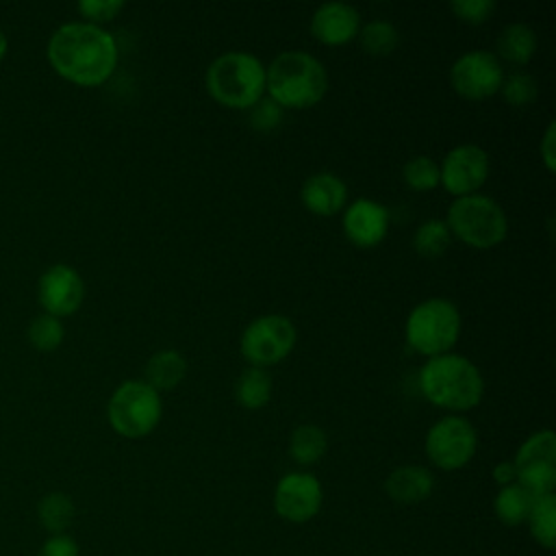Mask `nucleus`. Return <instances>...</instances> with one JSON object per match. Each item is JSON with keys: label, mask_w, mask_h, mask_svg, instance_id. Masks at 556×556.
Segmentation results:
<instances>
[{"label": "nucleus", "mask_w": 556, "mask_h": 556, "mask_svg": "<svg viewBox=\"0 0 556 556\" xmlns=\"http://www.w3.org/2000/svg\"><path fill=\"white\" fill-rule=\"evenodd\" d=\"M298 339L295 326L289 317L269 313L252 319L239 341L241 356L252 365V367H267L276 365L282 358L289 356Z\"/></svg>", "instance_id": "nucleus-8"}, {"label": "nucleus", "mask_w": 556, "mask_h": 556, "mask_svg": "<svg viewBox=\"0 0 556 556\" xmlns=\"http://www.w3.org/2000/svg\"><path fill=\"white\" fill-rule=\"evenodd\" d=\"M534 495H530L523 486H519L517 482L506 484L497 491L493 508H495V517L504 523V526H519L523 521H528V515L532 510L534 504Z\"/></svg>", "instance_id": "nucleus-21"}, {"label": "nucleus", "mask_w": 556, "mask_h": 556, "mask_svg": "<svg viewBox=\"0 0 556 556\" xmlns=\"http://www.w3.org/2000/svg\"><path fill=\"white\" fill-rule=\"evenodd\" d=\"M163 415L159 391L143 380L122 382L106 404L111 428L124 439H141L150 434Z\"/></svg>", "instance_id": "nucleus-7"}, {"label": "nucleus", "mask_w": 556, "mask_h": 556, "mask_svg": "<svg viewBox=\"0 0 556 556\" xmlns=\"http://www.w3.org/2000/svg\"><path fill=\"white\" fill-rule=\"evenodd\" d=\"M460 334V313L445 298L419 302L406 317V343L428 358L445 354Z\"/></svg>", "instance_id": "nucleus-6"}, {"label": "nucleus", "mask_w": 556, "mask_h": 556, "mask_svg": "<svg viewBox=\"0 0 556 556\" xmlns=\"http://www.w3.org/2000/svg\"><path fill=\"white\" fill-rule=\"evenodd\" d=\"M235 397L248 410L263 408L271 397V376L263 367H248L235 382Z\"/></svg>", "instance_id": "nucleus-20"}, {"label": "nucleus", "mask_w": 556, "mask_h": 556, "mask_svg": "<svg viewBox=\"0 0 556 556\" xmlns=\"http://www.w3.org/2000/svg\"><path fill=\"white\" fill-rule=\"evenodd\" d=\"M124 9L122 0H80L78 13L85 22L100 26L102 22H111Z\"/></svg>", "instance_id": "nucleus-33"}, {"label": "nucleus", "mask_w": 556, "mask_h": 556, "mask_svg": "<svg viewBox=\"0 0 556 556\" xmlns=\"http://www.w3.org/2000/svg\"><path fill=\"white\" fill-rule=\"evenodd\" d=\"M343 232L358 248H376L389 232V211L376 200L358 198L343 213Z\"/></svg>", "instance_id": "nucleus-14"}, {"label": "nucleus", "mask_w": 556, "mask_h": 556, "mask_svg": "<svg viewBox=\"0 0 556 556\" xmlns=\"http://www.w3.org/2000/svg\"><path fill=\"white\" fill-rule=\"evenodd\" d=\"M206 89L228 109H250L263 98L265 65L258 56L241 50L219 54L206 70Z\"/></svg>", "instance_id": "nucleus-4"}, {"label": "nucleus", "mask_w": 556, "mask_h": 556, "mask_svg": "<svg viewBox=\"0 0 556 556\" xmlns=\"http://www.w3.org/2000/svg\"><path fill=\"white\" fill-rule=\"evenodd\" d=\"M37 556H80V549L70 534H50L41 543Z\"/></svg>", "instance_id": "nucleus-34"}, {"label": "nucleus", "mask_w": 556, "mask_h": 556, "mask_svg": "<svg viewBox=\"0 0 556 556\" xmlns=\"http://www.w3.org/2000/svg\"><path fill=\"white\" fill-rule=\"evenodd\" d=\"M402 178L413 191H430L439 185V163L426 154L413 156L402 167Z\"/></svg>", "instance_id": "nucleus-29"}, {"label": "nucleus", "mask_w": 556, "mask_h": 556, "mask_svg": "<svg viewBox=\"0 0 556 556\" xmlns=\"http://www.w3.org/2000/svg\"><path fill=\"white\" fill-rule=\"evenodd\" d=\"M302 204L315 215H337L348 200L345 182L332 172H317L308 176L300 189Z\"/></svg>", "instance_id": "nucleus-16"}, {"label": "nucleus", "mask_w": 556, "mask_h": 556, "mask_svg": "<svg viewBox=\"0 0 556 556\" xmlns=\"http://www.w3.org/2000/svg\"><path fill=\"white\" fill-rule=\"evenodd\" d=\"M502 80V63L493 52L486 50H469L460 54L450 70L454 91L469 100H482L497 93Z\"/></svg>", "instance_id": "nucleus-10"}, {"label": "nucleus", "mask_w": 556, "mask_h": 556, "mask_svg": "<svg viewBox=\"0 0 556 556\" xmlns=\"http://www.w3.org/2000/svg\"><path fill=\"white\" fill-rule=\"evenodd\" d=\"M187 361L176 350H159L146 363V380L154 391H169L182 382Z\"/></svg>", "instance_id": "nucleus-18"}, {"label": "nucleus", "mask_w": 556, "mask_h": 556, "mask_svg": "<svg viewBox=\"0 0 556 556\" xmlns=\"http://www.w3.org/2000/svg\"><path fill=\"white\" fill-rule=\"evenodd\" d=\"M37 298L43 313L59 319L70 317L80 308L85 300V282L72 265L56 263L39 276Z\"/></svg>", "instance_id": "nucleus-13"}, {"label": "nucleus", "mask_w": 556, "mask_h": 556, "mask_svg": "<svg viewBox=\"0 0 556 556\" xmlns=\"http://www.w3.org/2000/svg\"><path fill=\"white\" fill-rule=\"evenodd\" d=\"M489 154L476 143H463L452 148L439 165L441 185L447 193L463 198L478 191L489 176Z\"/></svg>", "instance_id": "nucleus-11"}, {"label": "nucleus", "mask_w": 556, "mask_h": 556, "mask_svg": "<svg viewBox=\"0 0 556 556\" xmlns=\"http://www.w3.org/2000/svg\"><path fill=\"white\" fill-rule=\"evenodd\" d=\"M539 463H552L556 465V437L549 428L532 432L521 447L517 450L513 465L526 467V465H539Z\"/></svg>", "instance_id": "nucleus-26"}, {"label": "nucleus", "mask_w": 556, "mask_h": 556, "mask_svg": "<svg viewBox=\"0 0 556 556\" xmlns=\"http://www.w3.org/2000/svg\"><path fill=\"white\" fill-rule=\"evenodd\" d=\"M528 523L534 541L545 549H554L556 545V495L554 493L541 495L534 500L532 510L528 515Z\"/></svg>", "instance_id": "nucleus-24"}, {"label": "nucleus", "mask_w": 556, "mask_h": 556, "mask_svg": "<svg viewBox=\"0 0 556 556\" xmlns=\"http://www.w3.org/2000/svg\"><path fill=\"white\" fill-rule=\"evenodd\" d=\"M554 143H556V124L549 122L547 128H545V135L541 139V159H543V165L547 167V172H554L556 169V150H554Z\"/></svg>", "instance_id": "nucleus-35"}, {"label": "nucleus", "mask_w": 556, "mask_h": 556, "mask_svg": "<svg viewBox=\"0 0 556 556\" xmlns=\"http://www.w3.org/2000/svg\"><path fill=\"white\" fill-rule=\"evenodd\" d=\"M417 384L430 404L452 413L478 406L484 391L480 369L467 356L452 352L428 358L419 369Z\"/></svg>", "instance_id": "nucleus-2"}, {"label": "nucleus", "mask_w": 556, "mask_h": 556, "mask_svg": "<svg viewBox=\"0 0 556 556\" xmlns=\"http://www.w3.org/2000/svg\"><path fill=\"white\" fill-rule=\"evenodd\" d=\"M478 447V434L469 419L447 415L434 421L426 434V456L439 469L454 471L465 467Z\"/></svg>", "instance_id": "nucleus-9"}, {"label": "nucleus", "mask_w": 556, "mask_h": 556, "mask_svg": "<svg viewBox=\"0 0 556 556\" xmlns=\"http://www.w3.org/2000/svg\"><path fill=\"white\" fill-rule=\"evenodd\" d=\"M265 89L282 109H311L328 91L326 67L304 50H287L265 67Z\"/></svg>", "instance_id": "nucleus-3"}, {"label": "nucleus", "mask_w": 556, "mask_h": 556, "mask_svg": "<svg viewBox=\"0 0 556 556\" xmlns=\"http://www.w3.org/2000/svg\"><path fill=\"white\" fill-rule=\"evenodd\" d=\"M48 61L52 70L80 87H98L117 67V41L102 26L89 22H67L48 39Z\"/></svg>", "instance_id": "nucleus-1"}, {"label": "nucleus", "mask_w": 556, "mask_h": 556, "mask_svg": "<svg viewBox=\"0 0 556 556\" xmlns=\"http://www.w3.org/2000/svg\"><path fill=\"white\" fill-rule=\"evenodd\" d=\"M328 447L326 432L315 424H302L291 432L289 456L300 465L317 463Z\"/></svg>", "instance_id": "nucleus-23"}, {"label": "nucleus", "mask_w": 556, "mask_h": 556, "mask_svg": "<svg viewBox=\"0 0 556 556\" xmlns=\"http://www.w3.org/2000/svg\"><path fill=\"white\" fill-rule=\"evenodd\" d=\"M76 515L74 502L67 493L52 491L37 502V519L50 534H65Z\"/></svg>", "instance_id": "nucleus-22"}, {"label": "nucleus", "mask_w": 556, "mask_h": 556, "mask_svg": "<svg viewBox=\"0 0 556 556\" xmlns=\"http://www.w3.org/2000/svg\"><path fill=\"white\" fill-rule=\"evenodd\" d=\"M500 93L502 98L515 106V109H521V106H528L536 100L539 96V85L536 80L526 74V72H513L508 76H504L502 85H500Z\"/></svg>", "instance_id": "nucleus-30"}, {"label": "nucleus", "mask_w": 556, "mask_h": 556, "mask_svg": "<svg viewBox=\"0 0 556 556\" xmlns=\"http://www.w3.org/2000/svg\"><path fill=\"white\" fill-rule=\"evenodd\" d=\"M361 30V15L348 2H324L311 17V33L326 46H343Z\"/></svg>", "instance_id": "nucleus-15"}, {"label": "nucleus", "mask_w": 556, "mask_h": 556, "mask_svg": "<svg viewBox=\"0 0 556 556\" xmlns=\"http://www.w3.org/2000/svg\"><path fill=\"white\" fill-rule=\"evenodd\" d=\"M443 222L454 237L478 250L495 248L508 235V217L504 208L482 193L456 198Z\"/></svg>", "instance_id": "nucleus-5"}, {"label": "nucleus", "mask_w": 556, "mask_h": 556, "mask_svg": "<svg viewBox=\"0 0 556 556\" xmlns=\"http://www.w3.org/2000/svg\"><path fill=\"white\" fill-rule=\"evenodd\" d=\"M356 37L361 41V48L371 56H387L400 43L397 28L387 20L367 22L365 26H361Z\"/></svg>", "instance_id": "nucleus-25"}, {"label": "nucleus", "mask_w": 556, "mask_h": 556, "mask_svg": "<svg viewBox=\"0 0 556 556\" xmlns=\"http://www.w3.org/2000/svg\"><path fill=\"white\" fill-rule=\"evenodd\" d=\"M28 341L35 350L39 352H54L65 337V328L61 324L59 317L48 315V313H39L30 324H28Z\"/></svg>", "instance_id": "nucleus-28"}, {"label": "nucleus", "mask_w": 556, "mask_h": 556, "mask_svg": "<svg viewBox=\"0 0 556 556\" xmlns=\"http://www.w3.org/2000/svg\"><path fill=\"white\" fill-rule=\"evenodd\" d=\"M536 43V33L528 24L513 22L497 35V54L508 63L526 65L534 56Z\"/></svg>", "instance_id": "nucleus-19"}, {"label": "nucleus", "mask_w": 556, "mask_h": 556, "mask_svg": "<svg viewBox=\"0 0 556 556\" xmlns=\"http://www.w3.org/2000/svg\"><path fill=\"white\" fill-rule=\"evenodd\" d=\"M450 11L467 24H482L495 11V0H452Z\"/></svg>", "instance_id": "nucleus-32"}, {"label": "nucleus", "mask_w": 556, "mask_h": 556, "mask_svg": "<svg viewBox=\"0 0 556 556\" xmlns=\"http://www.w3.org/2000/svg\"><path fill=\"white\" fill-rule=\"evenodd\" d=\"M432 489H434V478L430 469L421 465L395 467L384 480L387 495L400 504L424 502L432 493Z\"/></svg>", "instance_id": "nucleus-17"}, {"label": "nucleus", "mask_w": 556, "mask_h": 556, "mask_svg": "<svg viewBox=\"0 0 556 556\" xmlns=\"http://www.w3.org/2000/svg\"><path fill=\"white\" fill-rule=\"evenodd\" d=\"M493 480L500 484V486H506V484H513L517 482V469L513 465V460H502L493 467Z\"/></svg>", "instance_id": "nucleus-36"}, {"label": "nucleus", "mask_w": 556, "mask_h": 556, "mask_svg": "<svg viewBox=\"0 0 556 556\" xmlns=\"http://www.w3.org/2000/svg\"><path fill=\"white\" fill-rule=\"evenodd\" d=\"M248 111H250L248 122L258 132H269V130L278 128L282 124V117H285V109L280 104H276L269 96L254 102Z\"/></svg>", "instance_id": "nucleus-31"}, {"label": "nucleus", "mask_w": 556, "mask_h": 556, "mask_svg": "<svg viewBox=\"0 0 556 556\" xmlns=\"http://www.w3.org/2000/svg\"><path fill=\"white\" fill-rule=\"evenodd\" d=\"M452 241V232L443 219H426L413 235V248L424 258L441 256Z\"/></svg>", "instance_id": "nucleus-27"}, {"label": "nucleus", "mask_w": 556, "mask_h": 556, "mask_svg": "<svg viewBox=\"0 0 556 556\" xmlns=\"http://www.w3.org/2000/svg\"><path fill=\"white\" fill-rule=\"evenodd\" d=\"M324 502L319 480L306 471H293L278 480L274 491V510L278 517L291 523H304L313 519Z\"/></svg>", "instance_id": "nucleus-12"}, {"label": "nucleus", "mask_w": 556, "mask_h": 556, "mask_svg": "<svg viewBox=\"0 0 556 556\" xmlns=\"http://www.w3.org/2000/svg\"><path fill=\"white\" fill-rule=\"evenodd\" d=\"M7 50H9V39H7V35L0 30V61L4 59Z\"/></svg>", "instance_id": "nucleus-37"}]
</instances>
